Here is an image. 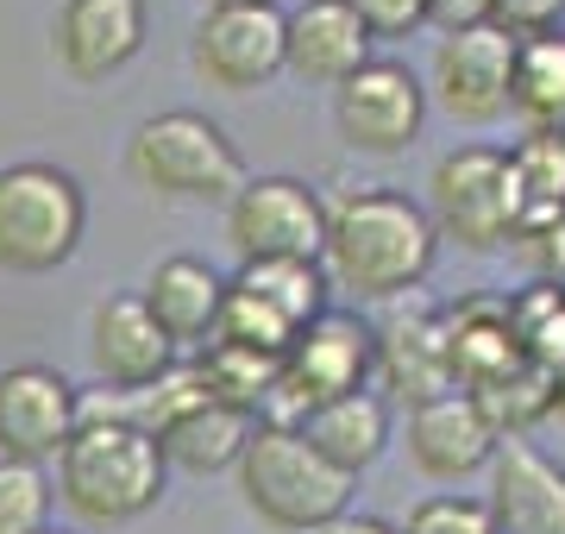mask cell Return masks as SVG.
<instances>
[{
    "mask_svg": "<svg viewBox=\"0 0 565 534\" xmlns=\"http://www.w3.org/2000/svg\"><path fill=\"white\" fill-rule=\"evenodd\" d=\"M434 258H440V233L427 207L403 189H345L327 207V289H345L359 302H403L427 284Z\"/></svg>",
    "mask_w": 565,
    "mask_h": 534,
    "instance_id": "6da1fadb",
    "label": "cell"
},
{
    "mask_svg": "<svg viewBox=\"0 0 565 534\" xmlns=\"http://www.w3.org/2000/svg\"><path fill=\"white\" fill-rule=\"evenodd\" d=\"M163 478H170V466H163L151 428H139L120 409L82 415L57 452V496L82 522H102V528H120V522L158 510Z\"/></svg>",
    "mask_w": 565,
    "mask_h": 534,
    "instance_id": "7a4b0ae2",
    "label": "cell"
},
{
    "mask_svg": "<svg viewBox=\"0 0 565 534\" xmlns=\"http://www.w3.org/2000/svg\"><path fill=\"white\" fill-rule=\"evenodd\" d=\"M239 496L264 528L277 534H315L333 515L352 510V478L340 466H327L296 428L282 421H258L239 452Z\"/></svg>",
    "mask_w": 565,
    "mask_h": 534,
    "instance_id": "3957f363",
    "label": "cell"
},
{
    "mask_svg": "<svg viewBox=\"0 0 565 534\" xmlns=\"http://www.w3.org/2000/svg\"><path fill=\"white\" fill-rule=\"evenodd\" d=\"M126 170L158 202H221V207L252 177L239 145L226 139V126L195 114V107H170V114H151V120L132 126Z\"/></svg>",
    "mask_w": 565,
    "mask_h": 534,
    "instance_id": "277c9868",
    "label": "cell"
},
{
    "mask_svg": "<svg viewBox=\"0 0 565 534\" xmlns=\"http://www.w3.org/2000/svg\"><path fill=\"white\" fill-rule=\"evenodd\" d=\"M88 233V195L63 164H0V270L44 277L76 258Z\"/></svg>",
    "mask_w": 565,
    "mask_h": 534,
    "instance_id": "5b68a950",
    "label": "cell"
},
{
    "mask_svg": "<svg viewBox=\"0 0 565 534\" xmlns=\"http://www.w3.org/2000/svg\"><path fill=\"white\" fill-rule=\"evenodd\" d=\"M371 371H377L371 328H364L359 314L327 309V314H315V321L289 340V352L277 359V391H270L258 421H282V428H289V421L308 415L315 403L371 391Z\"/></svg>",
    "mask_w": 565,
    "mask_h": 534,
    "instance_id": "8992f818",
    "label": "cell"
},
{
    "mask_svg": "<svg viewBox=\"0 0 565 534\" xmlns=\"http://www.w3.org/2000/svg\"><path fill=\"white\" fill-rule=\"evenodd\" d=\"M427 221L440 239L465 252H503L515 239V189H509V151L497 145H452L427 170Z\"/></svg>",
    "mask_w": 565,
    "mask_h": 534,
    "instance_id": "52a82bcc",
    "label": "cell"
},
{
    "mask_svg": "<svg viewBox=\"0 0 565 534\" xmlns=\"http://www.w3.org/2000/svg\"><path fill=\"white\" fill-rule=\"evenodd\" d=\"M327 239V202L302 177H245V189L226 202V246L239 265L264 258H315Z\"/></svg>",
    "mask_w": 565,
    "mask_h": 534,
    "instance_id": "ba28073f",
    "label": "cell"
},
{
    "mask_svg": "<svg viewBox=\"0 0 565 534\" xmlns=\"http://www.w3.org/2000/svg\"><path fill=\"white\" fill-rule=\"evenodd\" d=\"M427 120V88L422 76L396 57H371L359 76H345L333 88V126L340 139L364 158H396L422 139Z\"/></svg>",
    "mask_w": 565,
    "mask_h": 534,
    "instance_id": "9c48e42d",
    "label": "cell"
},
{
    "mask_svg": "<svg viewBox=\"0 0 565 534\" xmlns=\"http://www.w3.org/2000/svg\"><path fill=\"white\" fill-rule=\"evenodd\" d=\"M189 63L207 88L221 95H252V88L282 76V7H207Z\"/></svg>",
    "mask_w": 565,
    "mask_h": 534,
    "instance_id": "30bf717a",
    "label": "cell"
},
{
    "mask_svg": "<svg viewBox=\"0 0 565 534\" xmlns=\"http://www.w3.org/2000/svg\"><path fill=\"white\" fill-rule=\"evenodd\" d=\"M509 76H515V39L503 25H471V32H446L434 44L427 88L452 120L490 126L509 114Z\"/></svg>",
    "mask_w": 565,
    "mask_h": 534,
    "instance_id": "8fae6325",
    "label": "cell"
},
{
    "mask_svg": "<svg viewBox=\"0 0 565 534\" xmlns=\"http://www.w3.org/2000/svg\"><path fill=\"white\" fill-rule=\"evenodd\" d=\"M82 421V396L57 365H7L0 371V459L44 466Z\"/></svg>",
    "mask_w": 565,
    "mask_h": 534,
    "instance_id": "7c38bea8",
    "label": "cell"
},
{
    "mask_svg": "<svg viewBox=\"0 0 565 534\" xmlns=\"http://www.w3.org/2000/svg\"><path fill=\"white\" fill-rule=\"evenodd\" d=\"M88 359H95V377L120 396H139L177 371V346L163 340L139 289H114L88 309Z\"/></svg>",
    "mask_w": 565,
    "mask_h": 534,
    "instance_id": "4fadbf2b",
    "label": "cell"
},
{
    "mask_svg": "<svg viewBox=\"0 0 565 534\" xmlns=\"http://www.w3.org/2000/svg\"><path fill=\"white\" fill-rule=\"evenodd\" d=\"M145 32H151L145 0H63L57 25H51V51H57L63 76L107 83L145 51Z\"/></svg>",
    "mask_w": 565,
    "mask_h": 534,
    "instance_id": "5bb4252c",
    "label": "cell"
},
{
    "mask_svg": "<svg viewBox=\"0 0 565 534\" xmlns=\"http://www.w3.org/2000/svg\"><path fill=\"white\" fill-rule=\"evenodd\" d=\"M484 510L497 534H565V466L527 440H497Z\"/></svg>",
    "mask_w": 565,
    "mask_h": 534,
    "instance_id": "9a60e30c",
    "label": "cell"
},
{
    "mask_svg": "<svg viewBox=\"0 0 565 534\" xmlns=\"http://www.w3.org/2000/svg\"><path fill=\"white\" fill-rule=\"evenodd\" d=\"M490 452H497V428H490L484 409L465 391L427 396V403L408 409V459H415V472L434 478V484L471 478L478 466H490Z\"/></svg>",
    "mask_w": 565,
    "mask_h": 534,
    "instance_id": "2e32d148",
    "label": "cell"
},
{
    "mask_svg": "<svg viewBox=\"0 0 565 534\" xmlns=\"http://www.w3.org/2000/svg\"><path fill=\"white\" fill-rule=\"evenodd\" d=\"M371 32L345 0H302L296 13H282V70H296L302 83L340 88L371 63Z\"/></svg>",
    "mask_w": 565,
    "mask_h": 534,
    "instance_id": "e0dca14e",
    "label": "cell"
},
{
    "mask_svg": "<svg viewBox=\"0 0 565 534\" xmlns=\"http://www.w3.org/2000/svg\"><path fill=\"white\" fill-rule=\"evenodd\" d=\"M446 328V371H452V391L478 396L490 384H503L527 365L515 321H509V296H471L459 309H440Z\"/></svg>",
    "mask_w": 565,
    "mask_h": 534,
    "instance_id": "ac0fdd59",
    "label": "cell"
},
{
    "mask_svg": "<svg viewBox=\"0 0 565 534\" xmlns=\"http://www.w3.org/2000/svg\"><path fill=\"white\" fill-rule=\"evenodd\" d=\"M371 346H377V371H384V384L403 396L408 409H415V403H427V396L452 391L440 309H427L422 296H403L384 328H371Z\"/></svg>",
    "mask_w": 565,
    "mask_h": 534,
    "instance_id": "d6986e66",
    "label": "cell"
},
{
    "mask_svg": "<svg viewBox=\"0 0 565 534\" xmlns=\"http://www.w3.org/2000/svg\"><path fill=\"white\" fill-rule=\"evenodd\" d=\"M252 428H258V421H252L245 409H226V403H214L207 391H195L182 409H170L158 428H151V440H158L163 466L207 478V472L239 466V452H245V440H252Z\"/></svg>",
    "mask_w": 565,
    "mask_h": 534,
    "instance_id": "ffe728a7",
    "label": "cell"
},
{
    "mask_svg": "<svg viewBox=\"0 0 565 534\" xmlns=\"http://www.w3.org/2000/svg\"><path fill=\"white\" fill-rule=\"evenodd\" d=\"M289 428L321 452L327 466H340L345 478H359L364 466H377L390 447V403L377 391H352L333 403H315L308 415H296Z\"/></svg>",
    "mask_w": 565,
    "mask_h": 534,
    "instance_id": "44dd1931",
    "label": "cell"
},
{
    "mask_svg": "<svg viewBox=\"0 0 565 534\" xmlns=\"http://www.w3.org/2000/svg\"><path fill=\"white\" fill-rule=\"evenodd\" d=\"M221 296H226V277L207 270L202 258H163L139 289V302L151 309V321L163 328L170 346H202L207 333H214Z\"/></svg>",
    "mask_w": 565,
    "mask_h": 534,
    "instance_id": "7402d4cb",
    "label": "cell"
},
{
    "mask_svg": "<svg viewBox=\"0 0 565 534\" xmlns=\"http://www.w3.org/2000/svg\"><path fill=\"white\" fill-rule=\"evenodd\" d=\"M509 114H515L527 132H565V32L515 39Z\"/></svg>",
    "mask_w": 565,
    "mask_h": 534,
    "instance_id": "603a6c76",
    "label": "cell"
},
{
    "mask_svg": "<svg viewBox=\"0 0 565 534\" xmlns=\"http://www.w3.org/2000/svg\"><path fill=\"white\" fill-rule=\"evenodd\" d=\"M226 284L252 296L258 309H270L282 328L302 333L315 314H327V270L315 258H264V265H239V277Z\"/></svg>",
    "mask_w": 565,
    "mask_h": 534,
    "instance_id": "cb8c5ba5",
    "label": "cell"
},
{
    "mask_svg": "<svg viewBox=\"0 0 565 534\" xmlns=\"http://www.w3.org/2000/svg\"><path fill=\"white\" fill-rule=\"evenodd\" d=\"M509 189H515V233L565 214V132H527L509 151Z\"/></svg>",
    "mask_w": 565,
    "mask_h": 534,
    "instance_id": "d4e9b609",
    "label": "cell"
},
{
    "mask_svg": "<svg viewBox=\"0 0 565 534\" xmlns=\"http://www.w3.org/2000/svg\"><path fill=\"white\" fill-rule=\"evenodd\" d=\"M189 377H195V384H202L214 403H226V409H245L252 421H258L264 403H270V391H277V359L245 352V346H226V340H202V352H195Z\"/></svg>",
    "mask_w": 565,
    "mask_h": 534,
    "instance_id": "484cf974",
    "label": "cell"
},
{
    "mask_svg": "<svg viewBox=\"0 0 565 534\" xmlns=\"http://www.w3.org/2000/svg\"><path fill=\"white\" fill-rule=\"evenodd\" d=\"M509 321L522 340V359L546 377H565V284H534L522 296H509Z\"/></svg>",
    "mask_w": 565,
    "mask_h": 534,
    "instance_id": "4316f807",
    "label": "cell"
},
{
    "mask_svg": "<svg viewBox=\"0 0 565 534\" xmlns=\"http://www.w3.org/2000/svg\"><path fill=\"white\" fill-rule=\"evenodd\" d=\"M51 528V478L44 466L0 459V534H39Z\"/></svg>",
    "mask_w": 565,
    "mask_h": 534,
    "instance_id": "83f0119b",
    "label": "cell"
},
{
    "mask_svg": "<svg viewBox=\"0 0 565 534\" xmlns=\"http://www.w3.org/2000/svg\"><path fill=\"white\" fill-rule=\"evenodd\" d=\"M396 534H497L490 528L484 496H427L408 510V522Z\"/></svg>",
    "mask_w": 565,
    "mask_h": 534,
    "instance_id": "f1b7e54d",
    "label": "cell"
},
{
    "mask_svg": "<svg viewBox=\"0 0 565 534\" xmlns=\"http://www.w3.org/2000/svg\"><path fill=\"white\" fill-rule=\"evenodd\" d=\"M371 39H408L427 25V0H345Z\"/></svg>",
    "mask_w": 565,
    "mask_h": 534,
    "instance_id": "f546056e",
    "label": "cell"
},
{
    "mask_svg": "<svg viewBox=\"0 0 565 534\" xmlns=\"http://www.w3.org/2000/svg\"><path fill=\"white\" fill-rule=\"evenodd\" d=\"M565 0H497V25L509 39H541V32H559Z\"/></svg>",
    "mask_w": 565,
    "mask_h": 534,
    "instance_id": "4dcf8cb0",
    "label": "cell"
},
{
    "mask_svg": "<svg viewBox=\"0 0 565 534\" xmlns=\"http://www.w3.org/2000/svg\"><path fill=\"white\" fill-rule=\"evenodd\" d=\"M427 20L440 32H471V25H497V0H427Z\"/></svg>",
    "mask_w": 565,
    "mask_h": 534,
    "instance_id": "1f68e13d",
    "label": "cell"
},
{
    "mask_svg": "<svg viewBox=\"0 0 565 534\" xmlns=\"http://www.w3.org/2000/svg\"><path fill=\"white\" fill-rule=\"evenodd\" d=\"M315 534H396L384 522V515H359V510H345V515H333L327 528H315Z\"/></svg>",
    "mask_w": 565,
    "mask_h": 534,
    "instance_id": "d6a6232c",
    "label": "cell"
},
{
    "mask_svg": "<svg viewBox=\"0 0 565 534\" xmlns=\"http://www.w3.org/2000/svg\"><path fill=\"white\" fill-rule=\"evenodd\" d=\"M202 7H277V0H202Z\"/></svg>",
    "mask_w": 565,
    "mask_h": 534,
    "instance_id": "836d02e7",
    "label": "cell"
},
{
    "mask_svg": "<svg viewBox=\"0 0 565 534\" xmlns=\"http://www.w3.org/2000/svg\"><path fill=\"white\" fill-rule=\"evenodd\" d=\"M553 415L565 421V377H553Z\"/></svg>",
    "mask_w": 565,
    "mask_h": 534,
    "instance_id": "e575fe53",
    "label": "cell"
},
{
    "mask_svg": "<svg viewBox=\"0 0 565 534\" xmlns=\"http://www.w3.org/2000/svg\"><path fill=\"white\" fill-rule=\"evenodd\" d=\"M39 534H76V528H39Z\"/></svg>",
    "mask_w": 565,
    "mask_h": 534,
    "instance_id": "d590c367",
    "label": "cell"
}]
</instances>
